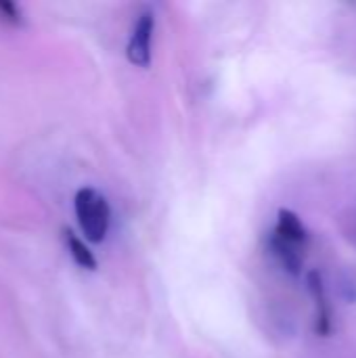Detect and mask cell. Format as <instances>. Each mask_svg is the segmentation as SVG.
<instances>
[{"label":"cell","instance_id":"obj_1","mask_svg":"<svg viewBox=\"0 0 356 358\" xmlns=\"http://www.w3.org/2000/svg\"><path fill=\"white\" fill-rule=\"evenodd\" d=\"M73 210L84 237L90 243H101L111 224V210L107 199L90 187H82L73 197Z\"/></svg>","mask_w":356,"mask_h":358},{"label":"cell","instance_id":"obj_2","mask_svg":"<svg viewBox=\"0 0 356 358\" xmlns=\"http://www.w3.org/2000/svg\"><path fill=\"white\" fill-rule=\"evenodd\" d=\"M155 31V15L151 10H143L130 31V40L126 46V57L136 67H149L151 63V42Z\"/></svg>","mask_w":356,"mask_h":358},{"label":"cell","instance_id":"obj_3","mask_svg":"<svg viewBox=\"0 0 356 358\" xmlns=\"http://www.w3.org/2000/svg\"><path fill=\"white\" fill-rule=\"evenodd\" d=\"M308 289H311V296L317 302V313H319L317 331L321 336H329L332 334V310H329V302L325 298V285H323V277H321L319 271H313L308 275Z\"/></svg>","mask_w":356,"mask_h":358},{"label":"cell","instance_id":"obj_4","mask_svg":"<svg viewBox=\"0 0 356 358\" xmlns=\"http://www.w3.org/2000/svg\"><path fill=\"white\" fill-rule=\"evenodd\" d=\"M275 235L294 243V245H304L308 239V233L302 224V220L298 218V214H294L292 210L281 208L277 214V227H275Z\"/></svg>","mask_w":356,"mask_h":358},{"label":"cell","instance_id":"obj_5","mask_svg":"<svg viewBox=\"0 0 356 358\" xmlns=\"http://www.w3.org/2000/svg\"><path fill=\"white\" fill-rule=\"evenodd\" d=\"M271 250L290 275L302 273V254H300L298 245H294V243H290V241H285L273 233L271 235Z\"/></svg>","mask_w":356,"mask_h":358},{"label":"cell","instance_id":"obj_6","mask_svg":"<svg viewBox=\"0 0 356 358\" xmlns=\"http://www.w3.org/2000/svg\"><path fill=\"white\" fill-rule=\"evenodd\" d=\"M65 243H67V250L73 258V262L86 271H94L97 268V258L92 256V252L88 250V245L71 231H65Z\"/></svg>","mask_w":356,"mask_h":358},{"label":"cell","instance_id":"obj_7","mask_svg":"<svg viewBox=\"0 0 356 358\" xmlns=\"http://www.w3.org/2000/svg\"><path fill=\"white\" fill-rule=\"evenodd\" d=\"M0 19H4L8 23H19L21 21V8L15 2L0 0Z\"/></svg>","mask_w":356,"mask_h":358}]
</instances>
